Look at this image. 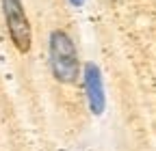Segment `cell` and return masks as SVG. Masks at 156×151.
<instances>
[{"mask_svg": "<svg viewBox=\"0 0 156 151\" xmlns=\"http://www.w3.org/2000/svg\"><path fill=\"white\" fill-rule=\"evenodd\" d=\"M2 13L15 50L20 54H28L33 48V32H30V24L22 0H2Z\"/></svg>", "mask_w": 156, "mask_h": 151, "instance_id": "2", "label": "cell"}, {"mask_svg": "<svg viewBox=\"0 0 156 151\" xmlns=\"http://www.w3.org/2000/svg\"><path fill=\"white\" fill-rule=\"evenodd\" d=\"M69 2H72V5H74V7H80V5H83V2H85V0H69Z\"/></svg>", "mask_w": 156, "mask_h": 151, "instance_id": "4", "label": "cell"}, {"mask_svg": "<svg viewBox=\"0 0 156 151\" xmlns=\"http://www.w3.org/2000/svg\"><path fill=\"white\" fill-rule=\"evenodd\" d=\"M50 67L54 80L61 84H76L80 78L78 52L65 30H52L50 35Z\"/></svg>", "mask_w": 156, "mask_h": 151, "instance_id": "1", "label": "cell"}, {"mask_svg": "<svg viewBox=\"0 0 156 151\" xmlns=\"http://www.w3.org/2000/svg\"><path fill=\"white\" fill-rule=\"evenodd\" d=\"M83 82H85V93L89 110L93 115H102L106 108V95H104V82H102V71L95 63H85L83 69Z\"/></svg>", "mask_w": 156, "mask_h": 151, "instance_id": "3", "label": "cell"}]
</instances>
